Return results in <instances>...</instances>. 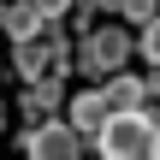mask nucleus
<instances>
[{
  "mask_svg": "<svg viewBox=\"0 0 160 160\" xmlns=\"http://www.w3.org/2000/svg\"><path fill=\"white\" fill-rule=\"evenodd\" d=\"M59 95H65V89H59V71H48V77H36V83L24 89V113H30V119H48V113L59 107Z\"/></svg>",
  "mask_w": 160,
  "mask_h": 160,
  "instance_id": "nucleus-5",
  "label": "nucleus"
},
{
  "mask_svg": "<svg viewBox=\"0 0 160 160\" xmlns=\"http://www.w3.org/2000/svg\"><path fill=\"white\" fill-rule=\"evenodd\" d=\"M107 113H113V101H107V89H77L71 95V125L95 142L101 137V125H107Z\"/></svg>",
  "mask_w": 160,
  "mask_h": 160,
  "instance_id": "nucleus-4",
  "label": "nucleus"
},
{
  "mask_svg": "<svg viewBox=\"0 0 160 160\" xmlns=\"http://www.w3.org/2000/svg\"><path fill=\"white\" fill-rule=\"evenodd\" d=\"M107 101H113V113H125V107H142V101H148V83H137V77L119 65V71L107 77Z\"/></svg>",
  "mask_w": 160,
  "mask_h": 160,
  "instance_id": "nucleus-6",
  "label": "nucleus"
},
{
  "mask_svg": "<svg viewBox=\"0 0 160 160\" xmlns=\"http://www.w3.org/2000/svg\"><path fill=\"white\" fill-rule=\"evenodd\" d=\"M0 125H6V101H0Z\"/></svg>",
  "mask_w": 160,
  "mask_h": 160,
  "instance_id": "nucleus-12",
  "label": "nucleus"
},
{
  "mask_svg": "<svg viewBox=\"0 0 160 160\" xmlns=\"http://www.w3.org/2000/svg\"><path fill=\"white\" fill-rule=\"evenodd\" d=\"M30 6H36V12H42V18H59V12H65V6H71V0H30Z\"/></svg>",
  "mask_w": 160,
  "mask_h": 160,
  "instance_id": "nucleus-10",
  "label": "nucleus"
},
{
  "mask_svg": "<svg viewBox=\"0 0 160 160\" xmlns=\"http://www.w3.org/2000/svg\"><path fill=\"white\" fill-rule=\"evenodd\" d=\"M125 59H131V30H125V24H107V30H95V36L77 42V59H71V65H77L83 77H113Z\"/></svg>",
  "mask_w": 160,
  "mask_h": 160,
  "instance_id": "nucleus-2",
  "label": "nucleus"
},
{
  "mask_svg": "<svg viewBox=\"0 0 160 160\" xmlns=\"http://www.w3.org/2000/svg\"><path fill=\"white\" fill-rule=\"evenodd\" d=\"M137 48H142V59H148V65H160V18L142 24V42H137Z\"/></svg>",
  "mask_w": 160,
  "mask_h": 160,
  "instance_id": "nucleus-8",
  "label": "nucleus"
},
{
  "mask_svg": "<svg viewBox=\"0 0 160 160\" xmlns=\"http://www.w3.org/2000/svg\"><path fill=\"white\" fill-rule=\"evenodd\" d=\"M0 24H6V36H12V42H24V36H36L48 18H42L30 0H18V6H6V12H0Z\"/></svg>",
  "mask_w": 160,
  "mask_h": 160,
  "instance_id": "nucleus-7",
  "label": "nucleus"
},
{
  "mask_svg": "<svg viewBox=\"0 0 160 160\" xmlns=\"http://www.w3.org/2000/svg\"><path fill=\"white\" fill-rule=\"evenodd\" d=\"M95 12H125V0H89Z\"/></svg>",
  "mask_w": 160,
  "mask_h": 160,
  "instance_id": "nucleus-11",
  "label": "nucleus"
},
{
  "mask_svg": "<svg viewBox=\"0 0 160 160\" xmlns=\"http://www.w3.org/2000/svg\"><path fill=\"white\" fill-rule=\"evenodd\" d=\"M24 154H48V160H71V154H83V131L77 125H53V119H42L30 137H24Z\"/></svg>",
  "mask_w": 160,
  "mask_h": 160,
  "instance_id": "nucleus-3",
  "label": "nucleus"
},
{
  "mask_svg": "<svg viewBox=\"0 0 160 160\" xmlns=\"http://www.w3.org/2000/svg\"><path fill=\"white\" fill-rule=\"evenodd\" d=\"M95 148H101L107 160H160V125L148 119V113H137V107L107 113Z\"/></svg>",
  "mask_w": 160,
  "mask_h": 160,
  "instance_id": "nucleus-1",
  "label": "nucleus"
},
{
  "mask_svg": "<svg viewBox=\"0 0 160 160\" xmlns=\"http://www.w3.org/2000/svg\"><path fill=\"white\" fill-rule=\"evenodd\" d=\"M125 18H131V24H148V18H154V0H125Z\"/></svg>",
  "mask_w": 160,
  "mask_h": 160,
  "instance_id": "nucleus-9",
  "label": "nucleus"
}]
</instances>
